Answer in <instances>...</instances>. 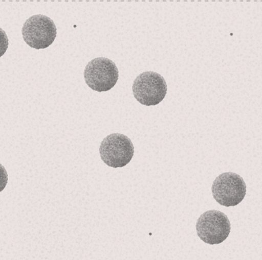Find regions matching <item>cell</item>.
Returning <instances> with one entry per match:
<instances>
[{
    "instance_id": "cell-5",
    "label": "cell",
    "mask_w": 262,
    "mask_h": 260,
    "mask_svg": "<svg viewBox=\"0 0 262 260\" xmlns=\"http://www.w3.org/2000/svg\"><path fill=\"white\" fill-rule=\"evenodd\" d=\"M211 191L213 198L220 205L230 207L238 205L244 200L247 185L238 174L226 172L214 180Z\"/></svg>"
},
{
    "instance_id": "cell-6",
    "label": "cell",
    "mask_w": 262,
    "mask_h": 260,
    "mask_svg": "<svg viewBox=\"0 0 262 260\" xmlns=\"http://www.w3.org/2000/svg\"><path fill=\"white\" fill-rule=\"evenodd\" d=\"M195 228L199 238L211 245L222 244L231 232L229 218L225 214L217 210H210L201 215Z\"/></svg>"
},
{
    "instance_id": "cell-1",
    "label": "cell",
    "mask_w": 262,
    "mask_h": 260,
    "mask_svg": "<svg viewBox=\"0 0 262 260\" xmlns=\"http://www.w3.org/2000/svg\"><path fill=\"white\" fill-rule=\"evenodd\" d=\"M83 76L85 83L93 90L106 92L113 88L118 81V67L110 59L100 57L87 64Z\"/></svg>"
},
{
    "instance_id": "cell-7",
    "label": "cell",
    "mask_w": 262,
    "mask_h": 260,
    "mask_svg": "<svg viewBox=\"0 0 262 260\" xmlns=\"http://www.w3.org/2000/svg\"><path fill=\"white\" fill-rule=\"evenodd\" d=\"M9 40L6 33L0 28V58L3 56L8 51Z\"/></svg>"
},
{
    "instance_id": "cell-8",
    "label": "cell",
    "mask_w": 262,
    "mask_h": 260,
    "mask_svg": "<svg viewBox=\"0 0 262 260\" xmlns=\"http://www.w3.org/2000/svg\"><path fill=\"white\" fill-rule=\"evenodd\" d=\"M8 182V174L4 166L0 163V193L5 190Z\"/></svg>"
},
{
    "instance_id": "cell-4",
    "label": "cell",
    "mask_w": 262,
    "mask_h": 260,
    "mask_svg": "<svg viewBox=\"0 0 262 260\" xmlns=\"http://www.w3.org/2000/svg\"><path fill=\"white\" fill-rule=\"evenodd\" d=\"M23 40L30 48L46 49L56 40L57 28L53 19L48 16H32L25 22L22 28Z\"/></svg>"
},
{
    "instance_id": "cell-3",
    "label": "cell",
    "mask_w": 262,
    "mask_h": 260,
    "mask_svg": "<svg viewBox=\"0 0 262 260\" xmlns=\"http://www.w3.org/2000/svg\"><path fill=\"white\" fill-rule=\"evenodd\" d=\"M99 154L105 164L112 168H122L133 159L135 148L129 137L122 133H112L103 138Z\"/></svg>"
},
{
    "instance_id": "cell-2",
    "label": "cell",
    "mask_w": 262,
    "mask_h": 260,
    "mask_svg": "<svg viewBox=\"0 0 262 260\" xmlns=\"http://www.w3.org/2000/svg\"><path fill=\"white\" fill-rule=\"evenodd\" d=\"M167 86L163 76L152 71L139 75L133 85L134 97L142 105L154 106L166 96Z\"/></svg>"
}]
</instances>
